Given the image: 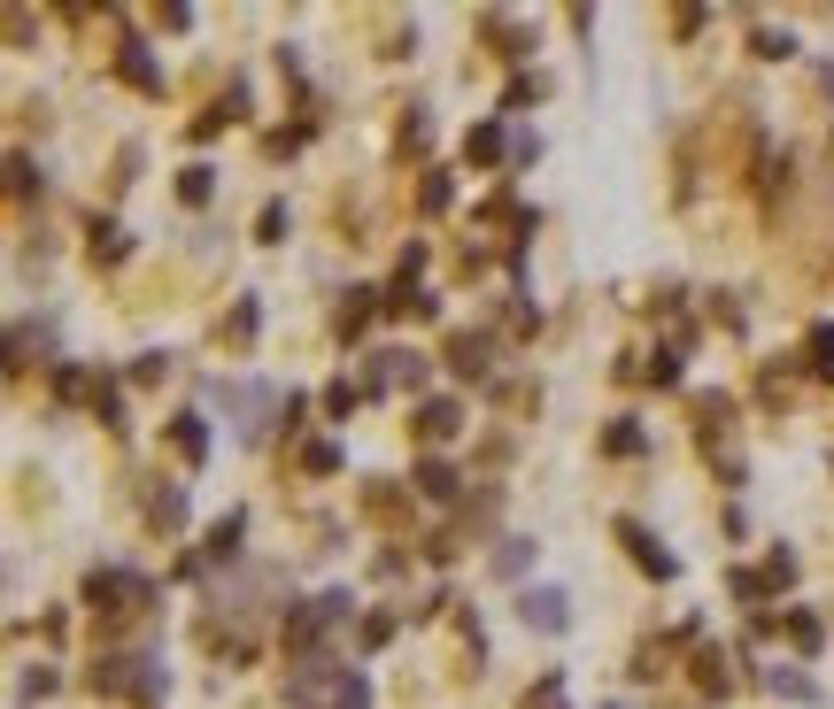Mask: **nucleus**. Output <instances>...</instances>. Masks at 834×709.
Masks as SVG:
<instances>
[{"label":"nucleus","instance_id":"f3484780","mask_svg":"<svg viewBox=\"0 0 834 709\" xmlns=\"http://www.w3.org/2000/svg\"><path fill=\"white\" fill-rule=\"evenodd\" d=\"M409 494H426V501H456V494H464V478H456L441 456H426V463L409 471Z\"/></svg>","mask_w":834,"mask_h":709},{"label":"nucleus","instance_id":"9b49d317","mask_svg":"<svg viewBox=\"0 0 834 709\" xmlns=\"http://www.w3.org/2000/svg\"><path fill=\"white\" fill-rule=\"evenodd\" d=\"M680 640H696V625H680L673 640H641V648H634V679H641V686H657L664 671H673V656H680Z\"/></svg>","mask_w":834,"mask_h":709},{"label":"nucleus","instance_id":"4be33fe9","mask_svg":"<svg viewBox=\"0 0 834 709\" xmlns=\"http://www.w3.org/2000/svg\"><path fill=\"white\" fill-rule=\"evenodd\" d=\"M147 524H155V532H179V524H186V486H155V494H147Z\"/></svg>","mask_w":834,"mask_h":709},{"label":"nucleus","instance_id":"c9c22d12","mask_svg":"<svg viewBox=\"0 0 834 709\" xmlns=\"http://www.w3.org/2000/svg\"><path fill=\"white\" fill-rule=\"evenodd\" d=\"M9 194H16V201H32V194H39V177H32V154H9Z\"/></svg>","mask_w":834,"mask_h":709},{"label":"nucleus","instance_id":"72a5a7b5","mask_svg":"<svg viewBox=\"0 0 834 709\" xmlns=\"http://www.w3.org/2000/svg\"><path fill=\"white\" fill-rule=\"evenodd\" d=\"M804 354H811V363L834 378V324H811V339H804Z\"/></svg>","mask_w":834,"mask_h":709},{"label":"nucleus","instance_id":"412c9836","mask_svg":"<svg viewBox=\"0 0 834 709\" xmlns=\"http://www.w3.org/2000/svg\"><path fill=\"white\" fill-rule=\"evenodd\" d=\"M364 517H371V524H402V517H409V501L394 494V478H371V486H364Z\"/></svg>","mask_w":834,"mask_h":709},{"label":"nucleus","instance_id":"a878e982","mask_svg":"<svg viewBox=\"0 0 834 709\" xmlns=\"http://www.w3.org/2000/svg\"><path fill=\"white\" fill-rule=\"evenodd\" d=\"M518 709H572V694H564V671H541L533 686H526V701Z\"/></svg>","mask_w":834,"mask_h":709},{"label":"nucleus","instance_id":"0eeeda50","mask_svg":"<svg viewBox=\"0 0 834 709\" xmlns=\"http://www.w3.org/2000/svg\"><path fill=\"white\" fill-rule=\"evenodd\" d=\"M518 617H526L533 633H564V625H572V601H564L556 586H526V594H518Z\"/></svg>","mask_w":834,"mask_h":709},{"label":"nucleus","instance_id":"393cba45","mask_svg":"<svg viewBox=\"0 0 834 709\" xmlns=\"http://www.w3.org/2000/svg\"><path fill=\"white\" fill-rule=\"evenodd\" d=\"M209 194H217V170H209V162H186V170H179V201H186V209H209Z\"/></svg>","mask_w":834,"mask_h":709},{"label":"nucleus","instance_id":"f257e3e1","mask_svg":"<svg viewBox=\"0 0 834 709\" xmlns=\"http://www.w3.org/2000/svg\"><path fill=\"white\" fill-rule=\"evenodd\" d=\"M286 701L294 709H371V679L341 671V663H302L286 679Z\"/></svg>","mask_w":834,"mask_h":709},{"label":"nucleus","instance_id":"39448f33","mask_svg":"<svg viewBox=\"0 0 834 709\" xmlns=\"http://www.w3.org/2000/svg\"><path fill=\"white\" fill-rule=\"evenodd\" d=\"M611 532H618V548H626V556H634V563H641V571H649V579H673V571H680V563H673V556H664V548H657V532H649V524H641V517H618V524H611Z\"/></svg>","mask_w":834,"mask_h":709},{"label":"nucleus","instance_id":"ddd939ff","mask_svg":"<svg viewBox=\"0 0 834 709\" xmlns=\"http://www.w3.org/2000/svg\"><path fill=\"white\" fill-rule=\"evenodd\" d=\"M688 416H696V439L719 456V439H726V424H734V401H726V394H696V401H688Z\"/></svg>","mask_w":834,"mask_h":709},{"label":"nucleus","instance_id":"4c0bfd02","mask_svg":"<svg viewBox=\"0 0 834 709\" xmlns=\"http://www.w3.org/2000/svg\"><path fill=\"white\" fill-rule=\"evenodd\" d=\"M526 556H533V540H503V548H494V571L518 579V571H526Z\"/></svg>","mask_w":834,"mask_h":709},{"label":"nucleus","instance_id":"473e14b6","mask_svg":"<svg viewBox=\"0 0 834 709\" xmlns=\"http://www.w3.org/2000/svg\"><path fill=\"white\" fill-rule=\"evenodd\" d=\"M356 401H364V386H348V378H341V386H324V416H341V424H348Z\"/></svg>","mask_w":834,"mask_h":709},{"label":"nucleus","instance_id":"9d476101","mask_svg":"<svg viewBox=\"0 0 834 709\" xmlns=\"http://www.w3.org/2000/svg\"><path fill=\"white\" fill-rule=\"evenodd\" d=\"M441 354H449V371H456V378H487L494 339H487V332H449V347H441Z\"/></svg>","mask_w":834,"mask_h":709},{"label":"nucleus","instance_id":"49530a36","mask_svg":"<svg viewBox=\"0 0 834 709\" xmlns=\"http://www.w3.org/2000/svg\"><path fill=\"white\" fill-rule=\"evenodd\" d=\"M603 709H626V701H603Z\"/></svg>","mask_w":834,"mask_h":709},{"label":"nucleus","instance_id":"aec40b11","mask_svg":"<svg viewBox=\"0 0 834 709\" xmlns=\"http://www.w3.org/2000/svg\"><path fill=\"white\" fill-rule=\"evenodd\" d=\"M511 147H518V139H511L503 124H494V116H487V124H471V139H464V162H503Z\"/></svg>","mask_w":834,"mask_h":709},{"label":"nucleus","instance_id":"20e7f679","mask_svg":"<svg viewBox=\"0 0 834 709\" xmlns=\"http://www.w3.org/2000/svg\"><path fill=\"white\" fill-rule=\"evenodd\" d=\"M348 594H317V601H302V609H286V656H309L332 625H348Z\"/></svg>","mask_w":834,"mask_h":709},{"label":"nucleus","instance_id":"37998d69","mask_svg":"<svg viewBox=\"0 0 834 709\" xmlns=\"http://www.w3.org/2000/svg\"><path fill=\"white\" fill-rule=\"evenodd\" d=\"M426 139H433V132H426V116L409 109V124H402V154H426Z\"/></svg>","mask_w":834,"mask_h":709},{"label":"nucleus","instance_id":"7c9ffc66","mask_svg":"<svg viewBox=\"0 0 834 709\" xmlns=\"http://www.w3.org/2000/svg\"><path fill=\"white\" fill-rule=\"evenodd\" d=\"M302 471H309V478H332V471H341V448H332V439H309V448H302Z\"/></svg>","mask_w":834,"mask_h":709},{"label":"nucleus","instance_id":"7ed1b4c3","mask_svg":"<svg viewBox=\"0 0 834 709\" xmlns=\"http://www.w3.org/2000/svg\"><path fill=\"white\" fill-rule=\"evenodd\" d=\"M86 686H94V694H109V701H139V709H155V701H162V671H155L147 656H94Z\"/></svg>","mask_w":834,"mask_h":709},{"label":"nucleus","instance_id":"f8f14e48","mask_svg":"<svg viewBox=\"0 0 834 709\" xmlns=\"http://www.w3.org/2000/svg\"><path fill=\"white\" fill-rule=\"evenodd\" d=\"M124 254H132V232L109 224V216H94V232H86V262H94V271H116Z\"/></svg>","mask_w":834,"mask_h":709},{"label":"nucleus","instance_id":"a18cd8bd","mask_svg":"<svg viewBox=\"0 0 834 709\" xmlns=\"http://www.w3.org/2000/svg\"><path fill=\"white\" fill-rule=\"evenodd\" d=\"M765 579H773V586H788V579H796V556H781V548H773V556H765Z\"/></svg>","mask_w":834,"mask_h":709},{"label":"nucleus","instance_id":"79ce46f5","mask_svg":"<svg viewBox=\"0 0 834 709\" xmlns=\"http://www.w3.org/2000/svg\"><path fill=\"white\" fill-rule=\"evenodd\" d=\"M132 177H139V147H116V170H109V186L124 194V186H132Z\"/></svg>","mask_w":834,"mask_h":709},{"label":"nucleus","instance_id":"f704fd0d","mask_svg":"<svg viewBox=\"0 0 834 709\" xmlns=\"http://www.w3.org/2000/svg\"><path fill=\"white\" fill-rule=\"evenodd\" d=\"M256 239H263V247L286 239V201H263V209H256Z\"/></svg>","mask_w":834,"mask_h":709},{"label":"nucleus","instance_id":"4468645a","mask_svg":"<svg viewBox=\"0 0 834 709\" xmlns=\"http://www.w3.org/2000/svg\"><path fill=\"white\" fill-rule=\"evenodd\" d=\"M409 432L426 439V448H441V439L464 432V409H456V401H417V424H409Z\"/></svg>","mask_w":834,"mask_h":709},{"label":"nucleus","instance_id":"f03ea898","mask_svg":"<svg viewBox=\"0 0 834 709\" xmlns=\"http://www.w3.org/2000/svg\"><path fill=\"white\" fill-rule=\"evenodd\" d=\"M86 609L109 617V625H132V617L155 609V579H147V571H124V563H101V571L86 579Z\"/></svg>","mask_w":834,"mask_h":709},{"label":"nucleus","instance_id":"c85d7f7f","mask_svg":"<svg viewBox=\"0 0 834 709\" xmlns=\"http://www.w3.org/2000/svg\"><path fill=\"white\" fill-rule=\"evenodd\" d=\"M765 694H788V701H819V686L804 671H765Z\"/></svg>","mask_w":834,"mask_h":709},{"label":"nucleus","instance_id":"1a4fd4ad","mask_svg":"<svg viewBox=\"0 0 834 709\" xmlns=\"http://www.w3.org/2000/svg\"><path fill=\"white\" fill-rule=\"evenodd\" d=\"M371 316H387V294H371V286H348V294H341V309H332V332H341V339H356Z\"/></svg>","mask_w":834,"mask_h":709},{"label":"nucleus","instance_id":"c03bdc74","mask_svg":"<svg viewBox=\"0 0 834 709\" xmlns=\"http://www.w3.org/2000/svg\"><path fill=\"white\" fill-rule=\"evenodd\" d=\"M749 54H765V62H788L796 47H788V39H773V32H758V39H749Z\"/></svg>","mask_w":834,"mask_h":709},{"label":"nucleus","instance_id":"dca6fc26","mask_svg":"<svg viewBox=\"0 0 834 709\" xmlns=\"http://www.w3.org/2000/svg\"><path fill=\"white\" fill-rule=\"evenodd\" d=\"M171 448H179V463H186V471H201V463H209V424H201L194 409H186V416H171Z\"/></svg>","mask_w":834,"mask_h":709},{"label":"nucleus","instance_id":"58836bf2","mask_svg":"<svg viewBox=\"0 0 834 709\" xmlns=\"http://www.w3.org/2000/svg\"><path fill=\"white\" fill-rule=\"evenodd\" d=\"M94 424H101V432H124V401H116V386H101V401H94Z\"/></svg>","mask_w":834,"mask_h":709},{"label":"nucleus","instance_id":"6e6552de","mask_svg":"<svg viewBox=\"0 0 834 709\" xmlns=\"http://www.w3.org/2000/svg\"><path fill=\"white\" fill-rule=\"evenodd\" d=\"M371 386H379V394H394V386H426V354H409V347L371 354Z\"/></svg>","mask_w":834,"mask_h":709},{"label":"nucleus","instance_id":"423d86ee","mask_svg":"<svg viewBox=\"0 0 834 709\" xmlns=\"http://www.w3.org/2000/svg\"><path fill=\"white\" fill-rule=\"evenodd\" d=\"M240 532H247V517H240V509H224V517L209 524V540H201V556L186 563V579H194V571H217V563H232V556H240Z\"/></svg>","mask_w":834,"mask_h":709},{"label":"nucleus","instance_id":"5701e85b","mask_svg":"<svg viewBox=\"0 0 834 709\" xmlns=\"http://www.w3.org/2000/svg\"><path fill=\"white\" fill-rule=\"evenodd\" d=\"M479 39L503 54V62H526V32H518L511 16H479Z\"/></svg>","mask_w":834,"mask_h":709},{"label":"nucleus","instance_id":"c756f323","mask_svg":"<svg viewBox=\"0 0 834 709\" xmlns=\"http://www.w3.org/2000/svg\"><path fill=\"white\" fill-rule=\"evenodd\" d=\"M449 201H456V186H449L441 170H426V186H417V209H426V216H441Z\"/></svg>","mask_w":834,"mask_h":709},{"label":"nucleus","instance_id":"bb28decb","mask_svg":"<svg viewBox=\"0 0 834 709\" xmlns=\"http://www.w3.org/2000/svg\"><path fill=\"white\" fill-rule=\"evenodd\" d=\"M641 448H649V439H641V424H634V416H618V424L603 432V456H618V463H634Z\"/></svg>","mask_w":834,"mask_h":709},{"label":"nucleus","instance_id":"cd10ccee","mask_svg":"<svg viewBox=\"0 0 834 709\" xmlns=\"http://www.w3.org/2000/svg\"><path fill=\"white\" fill-rule=\"evenodd\" d=\"M788 640H796L804 656H819V648H826V625H819L811 609H796V617H788Z\"/></svg>","mask_w":834,"mask_h":709},{"label":"nucleus","instance_id":"2f4dec72","mask_svg":"<svg viewBox=\"0 0 834 709\" xmlns=\"http://www.w3.org/2000/svg\"><path fill=\"white\" fill-rule=\"evenodd\" d=\"M162 378H171V354H132V386H162Z\"/></svg>","mask_w":834,"mask_h":709},{"label":"nucleus","instance_id":"6ab92c4d","mask_svg":"<svg viewBox=\"0 0 834 709\" xmlns=\"http://www.w3.org/2000/svg\"><path fill=\"white\" fill-rule=\"evenodd\" d=\"M240 109H247V85H240V77H232V85H224V101H217V109H201V116H194V139H217V132H224V124H240Z\"/></svg>","mask_w":834,"mask_h":709},{"label":"nucleus","instance_id":"a19ab883","mask_svg":"<svg viewBox=\"0 0 834 709\" xmlns=\"http://www.w3.org/2000/svg\"><path fill=\"white\" fill-rule=\"evenodd\" d=\"M356 640H364V648H387V640H394V617H387V609H371V617H364V633H356Z\"/></svg>","mask_w":834,"mask_h":709},{"label":"nucleus","instance_id":"e433bc0d","mask_svg":"<svg viewBox=\"0 0 834 709\" xmlns=\"http://www.w3.org/2000/svg\"><path fill=\"white\" fill-rule=\"evenodd\" d=\"M726 586H734V601H765V594H773V579H765V571H734Z\"/></svg>","mask_w":834,"mask_h":709},{"label":"nucleus","instance_id":"ea45409f","mask_svg":"<svg viewBox=\"0 0 834 709\" xmlns=\"http://www.w3.org/2000/svg\"><path fill=\"white\" fill-rule=\"evenodd\" d=\"M526 101H541V77H526V70H518V77L503 85V109H526Z\"/></svg>","mask_w":834,"mask_h":709},{"label":"nucleus","instance_id":"b1692460","mask_svg":"<svg viewBox=\"0 0 834 709\" xmlns=\"http://www.w3.org/2000/svg\"><path fill=\"white\" fill-rule=\"evenodd\" d=\"M688 671H696V694H726V686H734V679H726V648H696Z\"/></svg>","mask_w":834,"mask_h":709},{"label":"nucleus","instance_id":"a211bd4d","mask_svg":"<svg viewBox=\"0 0 834 709\" xmlns=\"http://www.w3.org/2000/svg\"><path fill=\"white\" fill-rule=\"evenodd\" d=\"M256 332H263V309H256V301H232V309L217 316V339H224V347H256Z\"/></svg>","mask_w":834,"mask_h":709},{"label":"nucleus","instance_id":"2eb2a0df","mask_svg":"<svg viewBox=\"0 0 834 709\" xmlns=\"http://www.w3.org/2000/svg\"><path fill=\"white\" fill-rule=\"evenodd\" d=\"M116 77L132 85V94H162V70H155V54H147L139 39H124V47H116Z\"/></svg>","mask_w":834,"mask_h":709}]
</instances>
